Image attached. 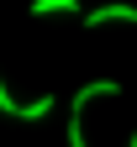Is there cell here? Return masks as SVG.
<instances>
[{
	"mask_svg": "<svg viewBox=\"0 0 137 147\" xmlns=\"http://www.w3.org/2000/svg\"><path fill=\"white\" fill-rule=\"evenodd\" d=\"M53 105H58L53 95H37L32 105H21V100H11V89H5V79H0V116H16V121H42V116H48Z\"/></svg>",
	"mask_w": 137,
	"mask_h": 147,
	"instance_id": "cell-2",
	"label": "cell"
},
{
	"mask_svg": "<svg viewBox=\"0 0 137 147\" xmlns=\"http://www.w3.org/2000/svg\"><path fill=\"white\" fill-rule=\"evenodd\" d=\"M111 21L137 26V5H127V0H111V5H95V11H85V26H111Z\"/></svg>",
	"mask_w": 137,
	"mask_h": 147,
	"instance_id": "cell-3",
	"label": "cell"
},
{
	"mask_svg": "<svg viewBox=\"0 0 137 147\" xmlns=\"http://www.w3.org/2000/svg\"><path fill=\"white\" fill-rule=\"evenodd\" d=\"M116 89H121L116 79H90V84H79V95L69 100V147H90V137H85V105L116 95Z\"/></svg>",
	"mask_w": 137,
	"mask_h": 147,
	"instance_id": "cell-1",
	"label": "cell"
},
{
	"mask_svg": "<svg viewBox=\"0 0 137 147\" xmlns=\"http://www.w3.org/2000/svg\"><path fill=\"white\" fill-rule=\"evenodd\" d=\"M32 16H79V0H32Z\"/></svg>",
	"mask_w": 137,
	"mask_h": 147,
	"instance_id": "cell-4",
	"label": "cell"
},
{
	"mask_svg": "<svg viewBox=\"0 0 137 147\" xmlns=\"http://www.w3.org/2000/svg\"><path fill=\"white\" fill-rule=\"evenodd\" d=\"M127 147H137V137H132V142H127Z\"/></svg>",
	"mask_w": 137,
	"mask_h": 147,
	"instance_id": "cell-5",
	"label": "cell"
}]
</instances>
